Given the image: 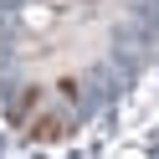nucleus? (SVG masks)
Returning <instances> with one entry per match:
<instances>
[{
  "instance_id": "obj_1",
  "label": "nucleus",
  "mask_w": 159,
  "mask_h": 159,
  "mask_svg": "<svg viewBox=\"0 0 159 159\" xmlns=\"http://www.w3.org/2000/svg\"><path fill=\"white\" fill-rule=\"evenodd\" d=\"M21 26H26V31H52V26H57V5H46V0L21 5Z\"/></svg>"
},
{
  "instance_id": "obj_2",
  "label": "nucleus",
  "mask_w": 159,
  "mask_h": 159,
  "mask_svg": "<svg viewBox=\"0 0 159 159\" xmlns=\"http://www.w3.org/2000/svg\"><path fill=\"white\" fill-rule=\"evenodd\" d=\"M46 5H57V11H62V5H67V0H46Z\"/></svg>"
}]
</instances>
